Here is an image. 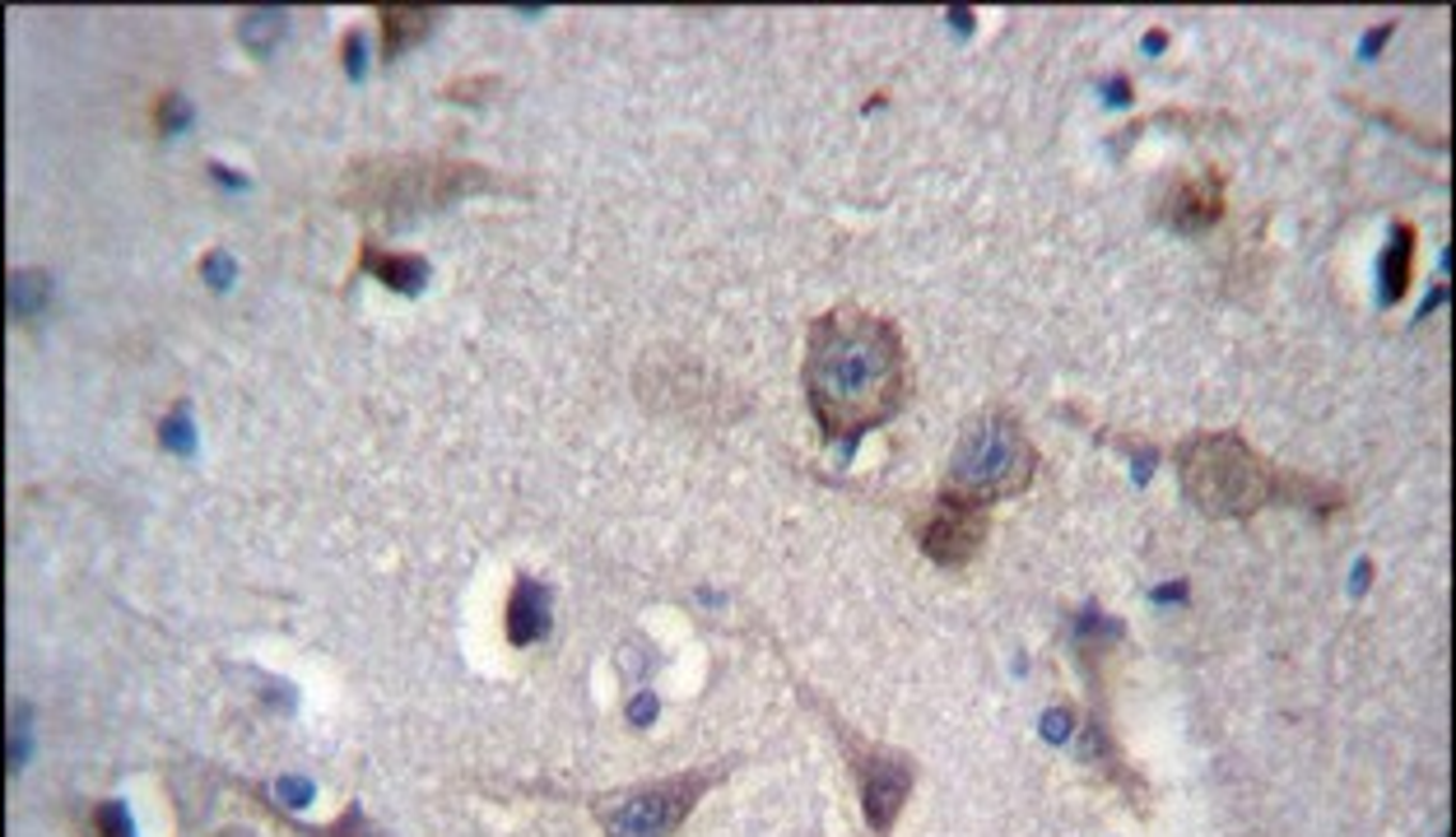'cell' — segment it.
Instances as JSON below:
<instances>
[{
  "label": "cell",
  "mask_w": 1456,
  "mask_h": 837,
  "mask_svg": "<svg viewBox=\"0 0 1456 837\" xmlns=\"http://www.w3.org/2000/svg\"><path fill=\"white\" fill-rule=\"evenodd\" d=\"M806 396L828 438L857 442L899 414L907 396V354L899 331L865 307H833L810 326Z\"/></svg>",
  "instance_id": "cell-1"
},
{
  "label": "cell",
  "mask_w": 1456,
  "mask_h": 837,
  "mask_svg": "<svg viewBox=\"0 0 1456 837\" xmlns=\"http://www.w3.org/2000/svg\"><path fill=\"white\" fill-rule=\"evenodd\" d=\"M1178 475L1186 498L1206 512V517H1247V512L1266 507L1271 498H1293L1303 493L1317 512L1327 507L1321 498L1327 489L1293 475H1279V470L1266 461L1261 452H1252L1238 433H1200L1192 442H1182L1178 452Z\"/></svg>",
  "instance_id": "cell-2"
},
{
  "label": "cell",
  "mask_w": 1456,
  "mask_h": 837,
  "mask_svg": "<svg viewBox=\"0 0 1456 837\" xmlns=\"http://www.w3.org/2000/svg\"><path fill=\"white\" fill-rule=\"evenodd\" d=\"M1033 475H1038V452L1020 428V418H1010L1006 410H992V414H978L959 433L950 452V470H945V493L986 507L996 498L1024 493L1033 484Z\"/></svg>",
  "instance_id": "cell-3"
},
{
  "label": "cell",
  "mask_w": 1456,
  "mask_h": 837,
  "mask_svg": "<svg viewBox=\"0 0 1456 837\" xmlns=\"http://www.w3.org/2000/svg\"><path fill=\"white\" fill-rule=\"evenodd\" d=\"M712 773H679L665 781H652V787H638L629 795H614V801H600V828L606 837H665L675 833L685 815L699 805V795L712 787Z\"/></svg>",
  "instance_id": "cell-4"
},
{
  "label": "cell",
  "mask_w": 1456,
  "mask_h": 837,
  "mask_svg": "<svg viewBox=\"0 0 1456 837\" xmlns=\"http://www.w3.org/2000/svg\"><path fill=\"white\" fill-rule=\"evenodd\" d=\"M479 182V168L475 164H410V158H400V164L382 168L378 178H372L368 186V210H382V206H447V200H457L465 186Z\"/></svg>",
  "instance_id": "cell-5"
},
{
  "label": "cell",
  "mask_w": 1456,
  "mask_h": 837,
  "mask_svg": "<svg viewBox=\"0 0 1456 837\" xmlns=\"http://www.w3.org/2000/svg\"><path fill=\"white\" fill-rule=\"evenodd\" d=\"M852 773H857V787H861L865 819H871V828L885 837L893 828V819H899L907 791H913V763H907L903 754H889V749L852 745Z\"/></svg>",
  "instance_id": "cell-6"
},
{
  "label": "cell",
  "mask_w": 1456,
  "mask_h": 837,
  "mask_svg": "<svg viewBox=\"0 0 1456 837\" xmlns=\"http://www.w3.org/2000/svg\"><path fill=\"white\" fill-rule=\"evenodd\" d=\"M982 539H986V507L964 503L954 493H940V503L921 521V549L940 568H964L972 553L982 549Z\"/></svg>",
  "instance_id": "cell-7"
},
{
  "label": "cell",
  "mask_w": 1456,
  "mask_h": 837,
  "mask_svg": "<svg viewBox=\"0 0 1456 837\" xmlns=\"http://www.w3.org/2000/svg\"><path fill=\"white\" fill-rule=\"evenodd\" d=\"M1164 214L1173 228L1182 233H1206L1210 224H1220L1224 214V186L1214 172H1200V178H1178L1164 196Z\"/></svg>",
  "instance_id": "cell-8"
},
{
  "label": "cell",
  "mask_w": 1456,
  "mask_h": 837,
  "mask_svg": "<svg viewBox=\"0 0 1456 837\" xmlns=\"http://www.w3.org/2000/svg\"><path fill=\"white\" fill-rule=\"evenodd\" d=\"M545 628H550V591L522 577L512 587V600H507V638L517 646H531L536 638H545Z\"/></svg>",
  "instance_id": "cell-9"
},
{
  "label": "cell",
  "mask_w": 1456,
  "mask_h": 837,
  "mask_svg": "<svg viewBox=\"0 0 1456 837\" xmlns=\"http://www.w3.org/2000/svg\"><path fill=\"white\" fill-rule=\"evenodd\" d=\"M364 270H372V275L382 279V285H392L400 293H419L424 279H429V261L424 256H392V252H378V247H364Z\"/></svg>",
  "instance_id": "cell-10"
},
{
  "label": "cell",
  "mask_w": 1456,
  "mask_h": 837,
  "mask_svg": "<svg viewBox=\"0 0 1456 837\" xmlns=\"http://www.w3.org/2000/svg\"><path fill=\"white\" fill-rule=\"evenodd\" d=\"M433 29V10H419V5H386L382 10V43H386V57H400L410 43H419L424 33Z\"/></svg>",
  "instance_id": "cell-11"
},
{
  "label": "cell",
  "mask_w": 1456,
  "mask_h": 837,
  "mask_svg": "<svg viewBox=\"0 0 1456 837\" xmlns=\"http://www.w3.org/2000/svg\"><path fill=\"white\" fill-rule=\"evenodd\" d=\"M1410 256H1414V228L1396 224L1392 233V252L1382 261V303H1396L1400 293L1410 289Z\"/></svg>",
  "instance_id": "cell-12"
},
{
  "label": "cell",
  "mask_w": 1456,
  "mask_h": 837,
  "mask_svg": "<svg viewBox=\"0 0 1456 837\" xmlns=\"http://www.w3.org/2000/svg\"><path fill=\"white\" fill-rule=\"evenodd\" d=\"M279 33H285V15H279V10H251V15H243V43L247 47L271 51Z\"/></svg>",
  "instance_id": "cell-13"
},
{
  "label": "cell",
  "mask_w": 1456,
  "mask_h": 837,
  "mask_svg": "<svg viewBox=\"0 0 1456 837\" xmlns=\"http://www.w3.org/2000/svg\"><path fill=\"white\" fill-rule=\"evenodd\" d=\"M93 837H136L131 809L122 801H98V809H93Z\"/></svg>",
  "instance_id": "cell-14"
},
{
  "label": "cell",
  "mask_w": 1456,
  "mask_h": 837,
  "mask_svg": "<svg viewBox=\"0 0 1456 837\" xmlns=\"http://www.w3.org/2000/svg\"><path fill=\"white\" fill-rule=\"evenodd\" d=\"M43 289H47V279L37 275V270H33V275H15V285H10V307H15V317H19V313H33V307H37V293H43Z\"/></svg>",
  "instance_id": "cell-15"
},
{
  "label": "cell",
  "mask_w": 1456,
  "mask_h": 837,
  "mask_svg": "<svg viewBox=\"0 0 1456 837\" xmlns=\"http://www.w3.org/2000/svg\"><path fill=\"white\" fill-rule=\"evenodd\" d=\"M164 442H168L172 452H182V456L196 452V433H191V418H186V410H178V414L164 418Z\"/></svg>",
  "instance_id": "cell-16"
},
{
  "label": "cell",
  "mask_w": 1456,
  "mask_h": 837,
  "mask_svg": "<svg viewBox=\"0 0 1456 837\" xmlns=\"http://www.w3.org/2000/svg\"><path fill=\"white\" fill-rule=\"evenodd\" d=\"M317 837H382L378 828H372V823L364 819V815H358V809L350 805V809H344V815L336 819V823H331V828H317Z\"/></svg>",
  "instance_id": "cell-17"
},
{
  "label": "cell",
  "mask_w": 1456,
  "mask_h": 837,
  "mask_svg": "<svg viewBox=\"0 0 1456 837\" xmlns=\"http://www.w3.org/2000/svg\"><path fill=\"white\" fill-rule=\"evenodd\" d=\"M182 121H186L182 98H178V93H164V103H158V126L172 131V126H182Z\"/></svg>",
  "instance_id": "cell-18"
},
{
  "label": "cell",
  "mask_w": 1456,
  "mask_h": 837,
  "mask_svg": "<svg viewBox=\"0 0 1456 837\" xmlns=\"http://www.w3.org/2000/svg\"><path fill=\"white\" fill-rule=\"evenodd\" d=\"M275 791H279V795H289V805H307V801H312V781H303V777H285V781H275Z\"/></svg>",
  "instance_id": "cell-19"
},
{
  "label": "cell",
  "mask_w": 1456,
  "mask_h": 837,
  "mask_svg": "<svg viewBox=\"0 0 1456 837\" xmlns=\"http://www.w3.org/2000/svg\"><path fill=\"white\" fill-rule=\"evenodd\" d=\"M205 275H215V285L224 289V285L233 279V261H229L224 252H210V256H205Z\"/></svg>",
  "instance_id": "cell-20"
},
{
  "label": "cell",
  "mask_w": 1456,
  "mask_h": 837,
  "mask_svg": "<svg viewBox=\"0 0 1456 837\" xmlns=\"http://www.w3.org/2000/svg\"><path fill=\"white\" fill-rule=\"evenodd\" d=\"M1043 735L1052 740V745L1071 735V712H1047V717H1043Z\"/></svg>",
  "instance_id": "cell-21"
},
{
  "label": "cell",
  "mask_w": 1456,
  "mask_h": 837,
  "mask_svg": "<svg viewBox=\"0 0 1456 837\" xmlns=\"http://www.w3.org/2000/svg\"><path fill=\"white\" fill-rule=\"evenodd\" d=\"M344 71L364 75V43H358V33H344Z\"/></svg>",
  "instance_id": "cell-22"
},
{
  "label": "cell",
  "mask_w": 1456,
  "mask_h": 837,
  "mask_svg": "<svg viewBox=\"0 0 1456 837\" xmlns=\"http://www.w3.org/2000/svg\"><path fill=\"white\" fill-rule=\"evenodd\" d=\"M652 717H657V698H652V694H643V698H633V707H629V721H633V726H647Z\"/></svg>",
  "instance_id": "cell-23"
}]
</instances>
